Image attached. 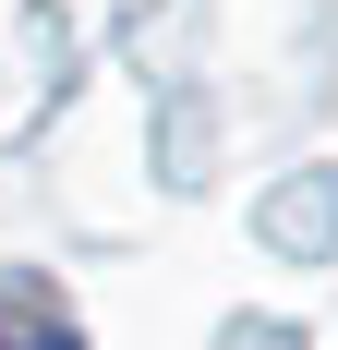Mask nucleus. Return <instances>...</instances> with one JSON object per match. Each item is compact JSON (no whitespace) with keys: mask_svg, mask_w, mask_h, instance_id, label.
I'll return each mask as SVG.
<instances>
[{"mask_svg":"<svg viewBox=\"0 0 338 350\" xmlns=\"http://www.w3.org/2000/svg\"><path fill=\"white\" fill-rule=\"evenodd\" d=\"M0 350H73V326L36 314V302H0Z\"/></svg>","mask_w":338,"mask_h":350,"instance_id":"obj_1","label":"nucleus"}]
</instances>
